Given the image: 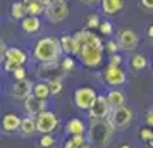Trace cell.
Returning a JSON list of instances; mask_svg holds the SVG:
<instances>
[{
    "label": "cell",
    "mask_w": 153,
    "mask_h": 148,
    "mask_svg": "<svg viewBox=\"0 0 153 148\" xmlns=\"http://www.w3.org/2000/svg\"><path fill=\"white\" fill-rule=\"evenodd\" d=\"M74 36L79 42V52H77V59L88 69H95L100 67V64L103 62L105 55V43L102 42V38L95 35L91 29L84 28L74 33Z\"/></svg>",
    "instance_id": "obj_1"
},
{
    "label": "cell",
    "mask_w": 153,
    "mask_h": 148,
    "mask_svg": "<svg viewBox=\"0 0 153 148\" xmlns=\"http://www.w3.org/2000/svg\"><path fill=\"white\" fill-rule=\"evenodd\" d=\"M62 52L60 47V40L52 38V36H45L40 38L35 43V48H33V57L40 64H52V62H59Z\"/></svg>",
    "instance_id": "obj_2"
},
{
    "label": "cell",
    "mask_w": 153,
    "mask_h": 148,
    "mask_svg": "<svg viewBox=\"0 0 153 148\" xmlns=\"http://www.w3.org/2000/svg\"><path fill=\"white\" fill-rule=\"evenodd\" d=\"M114 124L108 119H91L88 127L90 143L97 148H107L114 138Z\"/></svg>",
    "instance_id": "obj_3"
},
{
    "label": "cell",
    "mask_w": 153,
    "mask_h": 148,
    "mask_svg": "<svg viewBox=\"0 0 153 148\" xmlns=\"http://www.w3.org/2000/svg\"><path fill=\"white\" fill-rule=\"evenodd\" d=\"M108 120H110L115 129H126L132 124L134 120V110H132L129 105H122L117 107V109H112L110 115H108Z\"/></svg>",
    "instance_id": "obj_4"
},
{
    "label": "cell",
    "mask_w": 153,
    "mask_h": 148,
    "mask_svg": "<svg viewBox=\"0 0 153 148\" xmlns=\"http://www.w3.org/2000/svg\"><path fill=\"white\" fill-rule=\"evenodd\" d=\"M98 93L95 88L91 86H79L76 91H74V105L81 110H90L93 103L97 102Z\"/></svg>",
    "instance_id": "obj_5"
},
{
    "label": "cell",
    "mask_w": 153,
    "mask_h": 148,
    "mask_svg": "<svg viewBox=\"0 0 153 148\" xmlns=\"http://www.w3.org/2000/svg\"><path fill=\"white\" fill-rule=\"evenodd\" d=\"M102 78H103L105 85L112 86V88H117V86H122L127 81V74H126V71L120 65L107 64L103 72H102Z\"/></svg>",
    "instance_id": "obj_6"
},
{
    "label": "cell",
    "mask_w": 153,
    "mask_h": 148,
    "mask_svg": "<svg viewBox=\"0 0 153 148\" xmlns=\"http://www.w3.org/2000/svg\"><path fill=\"white\" fill-rule=\"evenodd\" d=\"M36 126L40 134H52L59 126V117L52 110H43L42 114L36 115Z\"/></svg>",
    "instance_id": "obj_7"
},
{
    "label": "cell",
    "mask_w": 153,
    "mask_h": 148,
    "mask_svg": "<svg viewBox=\"0 0 153 148\" xmlns=\"http://www.w3.org/2000/svg\"><path fill=\"white\" fill-rule=\"evenodd\" d=\"M115 40H117L119 47L120 50H124V52H132V50L138 48L139 45V36L136 31H132L131 28H122L117 31V36H115Z\"/></svg>",
    "instance_id": "obj_8"
},
{
    "label": "cell",
    "mask_w": 153,
    "mask_h": 148,
    "mask_svg": "<svg viewBox=\"0 0 153 148\" xmlns=\"http://www.w3.org/2000/svg\"><path fill=\"white\" fill-rule=\"evenodd\" d=\"M45 17L50 24H59V22H64L67 17H69V4L64 2V4H55V5H48L47 7V12H45Z\"/></svg>",
    "instance_id": "obj_9"
},
{
    "label": "cell",
    "mask_w": 153,
    "mask_h": 148,
    "mask_svg": "<svg viewBox=\"0 0 153 148\" xmlns=\"http://www.w3.org/2000/svg\"><path fill=\"white\" fill-rule=\"evenodd\" d=\"M110 112H112V107H110V103H108L107 97H103V95H98L97 102H95L93 107L88 110L90 119H108Z\"/></svg>",
    "instance_id": "obj_10"
},
{
    "label": "cell",
    "mask_w": 153,
    "mask_h": 148,
    "mask_svg": "<svg viewBox=\"0 0 153 148\" xmlns=\"http://www.w3.org/2000/svg\"><path fill=\"white\" fill-rule=\"evenodd\" d=\"M35 83H31L29 79H21V81H14L12 88H10V95L16 100H26L33 93Z\"/></svg>",
    "instance_id": "obj_11"
},
{
    "label": "cell",
    "mask_w": 153,
    "mask_h": 148,
    "mask_svg": "<svg viewBox=\"0 0 153 148\" xmlns=\"http://www.w3.org/2000/svg\"><path fill=\"white\" fill-rule=\"evenodd\" d=\"M24 103H22V107H24V112L28 114V115H31V117H36L38 114H42L43 110H47L45 107H47V100H42L38 98L36 95H29L26 100H22Z\"/></svg>",
    "instance_id": "obj_12"
},
{
    "label": "cell",
    "mask_w": 153,
    "mask_h": 148,
    "mask_svg": "<svg viewBox=\"0 0 153 148\" xmlns=\"http://www.w3.org/2000/svg\"><path fill=\"white\" fill-rule=\"evenodd\" d=\"M100 10L107 17L119 16L124 10V0H102L100 2Z\"/></svg>",
    "instance_id": "obj_13"
},
{
    "label": "cell",
    "mask_w": 153,
    "mask_h": 148,
    "mask_svg": "<svg viewBox=\"0 0 153 148\" xmlns=\"http://www.w3.org/2000/svg\"><path fill=\"white\" fill-rule=\"evenodd\" d=\"M60 47L65 55H77L79 52V42L74 35H62L60 38Z\"/></svg>",
    "instance_id": "obj_14"
},
{
    "label": "cell",
    "mask_w": 153,
    "mask_h": 148,
    "mask_svg": "<svg viewBox=\"0 0 153 148\" xmlns=\"http://www.w3.org/2000/svg\"><path fill=\"white\" fill-rule=\"evenodd\" d=\"M21 29L26 35H36L42 29V19L38 16H26L21 21Z\"/></svg>",
    "instance_id": "obj_15"
},
{
    "label": "cell",
    "mask_w": 153,
    "mask_h": 148,
    "mask_svg": "<svg viewBox=\"0 0 153 148\" xmlns=\"http://www.w3.org/2000/svg\"><path fill=\"white\" fill-rule=\"evenodd\" d=\"M21 122H22V117H19L17 114L14 112H9L4 115V119H2V129L5 131V133H14L17 131L19 127H21Z\"/></svg>",
    "instance_id": "obj_16"
},
{
    "label": "cell",
    "mask_w": 153,
    "mask_h": 148,
    "mask_svg": "<svg viewBox=\"0 0 153 148\" xmlns=\"http://www.w3.org/2000/svg\"><path fill=\"white\" fill-rule=\"evenodd\" d=\"M5 59L16 62L17 65H24V64L28 62V55H26V52H24L21 47H9ZM5 59H4V60H5Z\"/></svg>",
    "instance_id": "obj_17"
},
{
    "label": "cell",
    "mask_w": 153,
    "mask_h": 148,
    "mask_svg": "<svg viewBox=\"0 0 153 148\" xmlns=\"http://www.w3.org/2000/svg\"><path fill=\"white\" fill-rule=\"evenodd\" d=\"M84 131H86V126H84L83 120L77 119V117L69 119L67 124H65V133L69 134V136H83Z\"/></svg>",
    "instance_id": "obj_18"
},
{
    "label": "cell",
    "mask_w": 153,
    "mask_h": 148,
    "mask_svg": "<svg viewBox=\"0 0 153 148\" xmlns=\"http://www.w3.org/2000/svg\"><path fill=\"white\" fill-rule=\"evenodd\" d=\"M24 5H26V10H28L29 16H40L47 12V4L43 0H22Z\"/></svg>",
    "instance_id": "obj_19"
},
{
    "label": "cell",
    "mask_w": 153,
    "mask_h": 148,
    "mask_svg": "<svg viewBox=\"0 0 153 148\" xmlns=\"http://www.w3.org/2000/svg\"><path fill=\"white\" fill-rule=\"evenodd\" d=\"M9 14H10V17H12L14 21H19V22H21L22 19L28 16V10H26L24 2H22V0H16V2H12Z\"/></svg>",
    "instance_id": "obj_20"
},
{
    "label": "cell",
    "mask_w": 153,
    "mask_h": 148,
    "mask_svg": "<svg viewBox=\"0 0 153 148\" xmlns=\"http://www.w3.org/2000/svg\"><path fill=\"white\" fill-rule=\"evenodd\" d=\"M22 136H33L35 133H38V126H36V117H24L21 122V127H19Z\"/></svg>",
    "instance_id": "obj_21"
},
{
    "label": "cell",
    "mask_w": 153,
    "mask_h": 148,
    "mask_svg": "<svg viewBox=\"0 0 153 148\" xmlns=\"http://www.w3.org/2000/svg\"><path fill=\"white\" fill-rule=\"evenodd\" d=\"M107 100H108V103H110L112 109L126 105V95L120 90H115V88H112L110 91L107 93Z\"/></svg>",
    "instance_id": "obj_22"
},
{
    "label": "cell",
    "mask_w": 153,
    "mask_h": 148,
    "mask_svg": "<svg viewBox=\"0 0 153 148\" xmlns=\"http://www.w3.org/2000/svg\"><path fill=\"white\" fill-rule=\"evenodd\" d=\"M129 64H131V69L134 71V72H141V71H145L146 67H148V59H146L143 54H134V55L131 57Z\"/></svg>",
    "instance_id": "obj_23"
},
{
    "label": "cell",
    "mask_w": 153,
    "mask_h": 148,
    "mask_svg": "<svg viewBox=\"0 0 153 148\" xmlns=\"http://www.w3.org/2000/svg\"><path fill=\"white\" fill-rule=\"evenodd\" d=\"M33 95H36L38 98H42V100H48L50 97H52V91H50L48 81H40V83H35Z\"/></svg>",
    "instance_id": "obj_24"
},
{
    "label": "cell",
    "mask_w": 153,
    "mask_h": 148,
    "mask_svg": "<svg viewBox=\"0 0 153 148\" xmlns=\"http://www.w3.org/2000/svg\"><path fill=\"white\" fill-rule=\"evenodd\" d=\"M48 81V86H50V91H52V97H57V95H60L64 90V83H62V78H59V76H55V78H50L47 79Z\"/></svg>",
    "instance_id": "obj_25"
},
{
    "label": "cell",
    "mask_w": 153,
    "mask_h": 148,
    "mask_svg": "<svg viewBox=\"0 0 153 148\" xmlns=\"http://www.w3.org/2000/svg\"><path fill=\"white\" fill-rule=\"evenodd\" d=\"M83 143H86V138L83 136H69L67 140L64 141V147L62 148H79Z\"/></svg>",
    "instance_id": "obj_26"
},
{
    "label": "cell",
    "mask_w": 153,
    "mask_h": 148,
    "mask_svg": "<svg viewBox=\"0 0 153 148\" xmlns=\"http://www.w3.org/2000/svg\"><path fill=\"white\" fill-rule=\"evenodd\" d=\"M60 69L64 71V72H71V71H74L76 69V62H74V59H72V55H65L60 60Z\"/></svg>",
    "instance_id": "obj_27"
},
{
    "label": "cell",
    "mask_w": 153,
    "mask_h": 148,
    "mask_svg": "<svg viewBox=\"0 0 153 148\" xmlns=\"http://www.w3.org/2000/svg\"><path fill=\"white\" fill-rule=\"evenodd\" d=\"M57 145V140L52 134H42V138L38 141V147L40 148H53Z\"/></svg>",
    "instance_id": "obj_28"
},
{
    "label": "cell",
    "mask_w": 153,
    "mask_h": 148,
    "mask_svg": "<svg viewBox=\"0 0 153 148\" xmlns=\"http://www.w3.org/2000/svg\"><path fill=\"white\" fill-rule=\"evenodd\" d=\"M138 136L141 141H145V143H150L153 141V127L148 126V127H141L138 131Z\"/></svg>",
    "instance_id": "obj_29"
},
{
    "label": "cell",
    "mask_w": 153,
    "mask_h": 148,
    "mask_svg": "<svg viewBox=\"0 0 153 148\" xmlns=\"http://www.w3.org/2000/svg\"><path fill=\"white\" fill-rule=\"evenodd\" d=\"M100 24H102L100 16L98 14H88V17H86V28L88 29H98Z\"/></svg>",
    "instance_id": "obj_30"
},
{
    "label": "cell",
    "mask_w": 153,
    "mask_h": 148,
    "mask_svg": "<svg viewBox=\"0 0 153 148\" xmlns=\"http://www.w3.org/2000/svg\"><path fill=\"white\" fill-rule=\"evenodd\" d=\"M105 52H107L108 55L119 54V52H120V47H119L117 40H107V42H105Z\"/></svg>",
    "instance_id": "obj_31"
},
{
    "label": "cell",
    "mask_w": 153,
    "mask_h": 148,
    "mask_svg": "<svg viewBox=\"0 0 153 148\" xmlns=\"http://www.w3.org/2000/svg\"><path fill=\"white\" fill-rule=\"evenodd\" d=\"M98 29H100V33H102L103 36H110L112 33H114V26H112V22L107 21V19L102 21V24H100V28Z\"/></svg>",
    "instance_id": "obj_32"
},
{
    "label": "cell",
    "mask_w": 153,
    "mask_h": 148,
    "mask_svg": "<svg viewBox=\"0 0 153 148\" xmlns=\"http://www.w3.org/2000/svg\"><path fill=\"white\" fill-rule=\"evenodd\" d=\"M12 76H14V81H21V79H26L28 72L24 69V65H21V67H17V69L12 72Z\"/></svg>",
    "instance_id": "obj_33"
},
{
    "label": "cell",
    "mask_w": 153,
    "mask_h": 148,
    "mask_svg": "<svg viewBox=\"0 0 153 148\" xmlns=\"http://www.w3.org/2000/svg\"><path fill=\"white\" fill-rule=\"evenodd\" d=\"M120 62H122V57L119 55V54H114L108 59V64H112V65H120Z\"/></svg>",
    "instance_id": "obj_34"
},
{
    "label": "cell",
    "mask_w": 153,
    "mask_h": 148,
    "mask_svg": "<svg viewBox=\"0 0 153 148\" xmlns=\"http://www.w3.org/2000/svg\"><path fill=\"white\" fill-rule=\"evenodd\" d=\"M139 5L146 10H153V0H139Z\"/></svg>",
    "instance_id": "obj_35"
},
{
    "label": "cell",
    "mask_w": 153,
    "mask_h": 148,
    "mask_svg": "<svg viewBox=\"0 0 153 148\" xmlns=\"http://www.w3.org/2000/svg\"><path fill=\"white\" fill-rule=\"evenodd\" d=\"M7 43H4V40H2V43H0V59H2V62H4V59H5V55H7Z\"/></svg>",
    "instance_id": "obj_36"
},
{
    "label": "cell",
    "mask_w": 153,
    "mask_h": 148,
    "mask_svg": "<svg viewBox=\"0 0 153 148\" xmlns=\"http://www.w3.org/2000/svg\"><path fill=\"white\" fill-rule=\"evenodd\" d=\"M145 119H146V124L153 127V110H148V112H146Z\"/></svg>",
    "instance_id": "obj_37"
},
{
    "label": "cell",
    "mask_w": 153,
    "mask_h": 148,
    "mask_svg": "<svg viewBox=\"0 0 153 148\" xmlns=\"http://www.w3.org/2000/svg\"><path fill=\"white\" fill-rule=\"evenodd\" d=\"M45 4H47V7L48 5H55V4H64V2H67V0H43Z\"/></svg>",
    "instance_id": "obj_38"
},
{
    "label": "cell",
    "mask_w": 153,
    "mask_h": 148,
    "mask_svg": "<svg viewBox=\"0 0 153 148\" xmlns=\"http://www.w3.org/2000/svg\"><path fill=\"white\" fill-rule=\"evenodd\" d=\"M84 5H97V4H100L102 0H81Z\"/></svg>",
    "instance_id": "obj_39"
},
{
    "label": "cell",
    "mask_w": 153,
    "mask_h": 148,
    "mask_svg": "<svg viewBox=\"0 0 153 148\" xmlns=\"http://www.w3.org/2000/svg\"><path fill=\"white\" fill-rule=\"evenodd\" d=\"M146 35H148V38H150V40H153V24H152V26H148V29H146Z\"/></svg>",
    "instance_id": "obj_40"
},
{
    "label": "cell",
    "mask_w": 153,
    "mask_h": 148,
    "mask_svg": "<svg viewBox=\"0 0 153 148\" xmlns=\"http://www.w3.org/2000/svg\"><path fill=\"white\" fill-rule=\"evenodd\" d=\"M79 148H95V147H93V143H90V141H86V143H83V145H81Z\"/></svg>",
    "instance_id": "obj_41"
},
{
    "label": "cell",
    "mask_w": 153,
    "mask_h": 148,
    "mask_svg": "<svg viewBox=\"0 0 153 148\" xmlns=\"http://www.w3.org/2000/svg\"><path fill=\"white\" fill-rule=\"evenodd\" d=\"M117 148H134V147H132V143H122V145H119Z\"/></svg>",
    "instance_id": "obj_42"
},
{
    "label": "cell",
    "mask_w": 153,
    "mask_h": 148,
    "mask_svg": "<svg viewBox=\"0 0 153 148\" xmlns=\"http://www.w3.org/2000/svg\"><path fill=\"white\" fill-rule=\"evenodd\" d=\"M152 67H153V59H152Z\"/></svg>",
    "instance_id": "obj_43"
}]
</instances>
